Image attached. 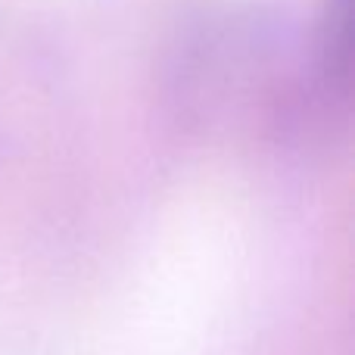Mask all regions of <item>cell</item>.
Segmentation results:
<instances>
[{"mask_svg":"<svg viewBox=\"0 0 355 355\" xmlns=\"http://www.w3.org/2000/svg\"><path fill=\"white\" fill-rule=\"evenodd\" d=\"M184 128L209 137L262 135L284 144H324L343 135L340 112L318 94L296 31L275 12H243L202 28L172 78Z\"/></svg>","mask_w":355,"mask_h":355,"instance_id":"cell-1","label":"cell"},{"mask_svg":"<svg viewBox=\"0 0 355 355\" xmlns=\"http://www.w3.org/2000/svg\"><path fill=\"white\" fill-rule=\"evenodd\" d=\"M312 78L331 103L349 110L352 97V0H324L312 44Z\"/></svg>","mask_w":355,"mask_h":355,"instance_id":"cell-2","label":"cell"}]
</instances>
